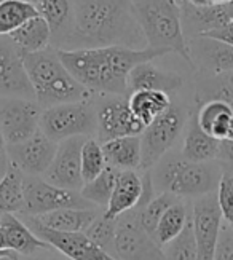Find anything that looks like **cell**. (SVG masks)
I'll return each mask as SVG.
<instances>
[{
  "label": "cell",
  "instance_id": "cell-1",
  "mask_svg": "<svg viewBox=\"0 0 233 260\" xmlns=\"http://www.w3.org/2000/svg\"><path fill=\"white\" fill-rule=\"evenodd\" d=\"M110 45L147 48L135 15V0H74L72 36L61 50Z\"/></svg>",
  "mask_w": 233,
  "mask_h": 260
},
{
  "label": "cell",
  "instance_id": "cell-2",
  "mask_svg": "<svg viewBox=\"0 0 233 260\" xmlns=\"http://www.w3.org/2000/svg\"><path fill=\"white\" fill-rule=\"evenodd\" d=\"M62 64L93 94L128 96V77L141 62L153 61L164 50L144 48L135 50L120 45L97 48L58 50Z\"/></svg>",
  "mask_w": 233,
  "mask_h": 260
},
{
  "label": "cell",
  "instance_id": "cell-3",
  "mask_svg": "<svg viewBox=\"0 0 233 260\" xmlns=\"http://www.w3.org/2000/svg\"><path fill=\"white\" fill-rule=\"evenodd\" d=\"M23 62L42 109L64 103L91 99L93 94L68 71L59 58L58 48L50 47L37 53H24Z\"/></svg>",
  "mask_w": 233,
  "mask_h": 260
},
{
  "label": "cell",
  "instance_id": "cell-4",
  "mask_svg": "<svg viewBox=\"0 0 233 260\" xmlns=\"http://www.w3.org/2000/svg\"><path fill=\"white\" fill-rule=\"evenodd\" d=\"M135 15L147 48L177 53L192 66L182 27L181 0H135Z\"/></svg>",
  "mask_w": 233,
  "mask_h": 260
},
{
  "label": "cell",
  "instance_id": "cell-5",
  "mask_svg": "<svg viewBox=\"0 0 233 260\" xmlns=\"http://www.w3.org/2000/svg\"><path fill=\"white\" fill-rule=\"evenodd\" d=\"M152 182L160 193L179 198H199L213 193L220 182V171L211 161H190L182 155H164L153 166Z\"/></svg>",
  "mask_w": 233,
  "mask_h": 260
},
{
  "label": "cell",
  "instance_id": "cell-6",
  "mask_svg": "<svg viewBox=\"0 0 233 260\" xmlns=\"http://www.w3.org/2000/svg\"><path fill=\"white\" fill-rule=\"evenodd\" d=\"M97 128L94 98L51 106L42 110L40 129L54 142L94 134Z\"/></svg>",
  "mask_w": 233,
  "mask_h": 260
},
{
  "label": "cell",
  "instance_id": "cell-7",
  "mask_svg": "<svg viewBox=\"0 0 233 260\" xmlns=\"http://www.w3.org/2000/svg\"><path fill=\"white\" fill-rule=\"evenodd\" d=\"M187 112L184 107L171 104V107L155 118L141 134L142 171H149L170 152L177 138L187 125Z\"/></svg>",
  "mask_w": 233,
  "mask_h": 260
},
{
  "label": "cell",
  "instance_id": "cell-8",
  "mask_svg": "<svg viewBox=\"0 0 233 260\" xmlns=\"http://www.w3.org/2000/svg\"><path fill=\"white\" fill-rule=\"evenodd\" d=\"M64 208H94L80 191L56 187L39 176L24 174V203L19 214L24 217H39Z\"/></svg>",
  "mask_w": 233,
  "mask_h": 260
},
{
  "label": "cell",
  "instance_id": "cell-9",
  "mask_svg": "<svg viewBox=\"0 0 233 260\" xmlns=\"http://www.w3.org/2000/svg\"><path fill=\"white\" fill-rule=\"evenodd\" d=\"M114 257L118 260H166L163 247L141 225L136 209L117 219Z\"/></svg>",
  "mask_w": 233,
  "mask_h": 260
},
{
  "label": "cell",
  "instance_id": "cell-10",
  "mask_svg": "<svg viewBox=\"0 0 233 260\" xmlns=\"http://www.w3.org/2000/svg\"><path fill=\"white\" fill-rule=\"evenodd\" d=\"M101 96V101L96 103V134L101 144L117 138H125V136H141L144 133L146 126L132 114L126 96Z\"/></svg>",
  "mask_w": 233,
  "mask_h": 260
},
{
  "label": "cell",
  "instance_id": "cell-11",
  "mask_svg": "<svg viewBox=\"0 0 233 260\" xmlns=\"http://www.w3.org/2000/svg\"><path fill=\"white\" fill-rule=\"evenodd\" d=\"M42 107L36 99L0 98V126L8 145L19 144L40 131Z\"/></svg>",
  "mask_w": 233,
  "mask_h": 260
},
{
  "label": "cell",
  "instance_id": "cell-12",
  "mask_svg": "<svg viewBox=\"0 0 233 260\" xmlns=\"http://www.w3.org/2000/svg\"><path fill=\"white\" fill-rule=\"evenodd\" d=\"M85 141V136H77L59 142L54 160L43 174V179L65 190L82 191L85 185L82 177V147Z\"/></svg>",
  "mask_w": 233,
  "mask_h": 260
},
{
  "label": "cell",
  "instance_id": "cell-13",
  "mask_svg": "<svg viewBox=\"0 0 233 260\" xmlns=\"http://www.w3.org/2000/svg\"><path fill=\"white\" fill-rule=\"evenodd\" d=\"M192 222L196 240L198 260H214L217 241L222 230V212L217 195L199 197L192 208Z\"/></svg>",
  "mask_w": 233,
  "mask_h": 260
},
{
  "label": "cell",
  "instance_id": "cell-14",
  "mask_svg": "<svg viewBox=\"0 0 233 260\" xmlns=\"http://www.w3.org/2000/svg\"><path fill=\"white\" fill-rule=\"evenodd\" d=\"M56 150L58 142L51 141L40 129L23 142L8 145V158L23 174L43 176L53 163Z\"/></svg>",
  "mask_w": 233,
  "mask_h": 260
},
{
  "label": "cell",
  "instance_id": "cell-15",
  "mask_svg": "<svg viewBox=\"0 0 233 260\" xmlns=\"http://www.w3.org/2000/svg\"><path fill=\"white\" fill-rule=\"evenodd\" d=\"M26 222L39 238L47 241L69 260H118L112 254L101 249L85 233H64L47 229L30 219H26Z\"/></svg>",
  "mask_w": 233,
  "mask_h": 260
},
{
  "label": "cell",
  "instance_id": "cell-16",
  "mask_svg": "<svg viewBox=\"0 0 233 260\" xmlns=\"http://www.w3.org/2000/svg\"><path fill=\"white\" fill-rule=\"evenodd\" d=\"M4 96L36 99L23 53L8 36H0V98Z\"/></svg>",
  "mask_w": 233,
  "mask_h": 260
},
{
  "label": "cell",
  "instance_id": "cell-17",
  "mask_svg": "<svg viewBox=\"0 0 233 260\" xmlns=\"http://www.w3.org/2000/svg\"><path fill=\"white\" fill-rule=\"evenodd\" d=\"M181 11L184 34L192 36V39L224 27L230 21H233L231 2L216 5H193L184 0L181 2Z\"/></svg>",
  "mask_w": 233,
  "mask_h": 260
},
{
  "label": "cell",
  "instance_id": "cell-18",
  "mask_svg": "<svg viewBox=\"0 0 233 260\" xmlns=\"http://www.w3.org/2000/svg\"><path fill=\"white\" fill-rule=\"evenodd\" d=\"M192 66H199L214 74L233 71V47L222 42L195 37L188 43Z\"/></svg>",
  "mask_w": 233,
  "mask_h": 260
},
{
  "label": "cell",
  "instance_id": "cell-19",
  "mask_svg": "<svg viewBox=\"0 0 233 260\" xmlns=\"http://www.w3.org/2000/svg\"><path fill=\"white\" fill-rule=\"evenodd\" d=\"M184 85V80L179 74L163 71L152 61L141 62L131 71L128 77V93H135L139 89H153V91L176 93Z\"/></svg>",
  "mask_w": 233,
  "mask_h": 260
},
{
  "label": "cell",
  "instance_id": "cell-20",
  "mask_svg": "<svg viewBox=\"0 0 233 260\" xmlns=\"http://www.w3.org/2000/svg\"><path fill=\"white\" fill-rule=\"evenodd\" d=\"M0 229L4 233L5 247L13 254L26 257L51 247L47 241L39 238L26 222L18 219L16 214H5L0 219Z\"/></svg>",
  "mask_w": 233,
  "mask_h": 260
},
{
  "label": "cell",
  "instance_id": "cell-21",
  "mask_svg": "<svg viewBox=\"0 0 233 260\" xmlns=\"http://www.w3.org/2000/svg\"><path fill=\"white\" fill-rule=\"evenodd\" d=\"M142 177L136 171H132V169L120 171L114 193L110 197L104 214L110 219H118L125 212L136 209L142 197Z\"/></svg>",
  "mask_w": 233,
  "mask_h": 260
},
{
  "label": "cell",
  "instance_id": "cell-22",
  "mask_svg": "<svg viewBox=\"0 0 233 260\" xmlns=\"http://www.w3.org/2000/svg\"><path fill=\"white\" fill-rule=\"evenodd\" d=\"M37 8L51 29L53 47L64 48L74 29V0H39Z\"/></svg>",
  "mask_w": 233,
  "mask_h": 260
},
{
  "label": "cell",
  "instance_id": "cell-23",
  "mask_svg": "<svg viewBox=\"0 0 233 260\" xmlns=\"http://www.w3.org/2000/svg\"><path fill=\"white\" fill-rule=\"evenodd\" d=\"M99 214L94 208H64L39 217H26L43 227L64 233H85Z\"/></svg>",
  "mask_w": 233,
  "mask_h": 260
},
{
  "label": "cell",
  "instance_id": "cell-24",
  "mask_svg": "<svg viewBox=\"0 0 233 260\" xmlns=\"http://www.w3.org/2000/svg\"><path fill=\"white\" fill-rule=\"evenodd\" d=\"M220 141L214 139L202 129L198 125L196 114H192L187 121V131L184 138V147H182V156L190 161H213L219 155Z\"/></svg>",
  "mask_w": 233,
  "mask_h": 260
},
{
  "label": "cell",
  "instance_id": "cell-25",
  "mask_svg": "<svg viewBox=\"0 0 233 260\" xmlns=\"http://www.w3.org/2000/svg\"><path fill=\"white\" fill-rule=\"evenodd\" d=\"M106 161L109 166L117 169H141L142 150H141V136H125L103 144Z\"/></svg>",
  "mask_w": 233,
  "mask_h": 260
},
{
  "label": "cell",
  "instance_id": "cell-26",
  "mask_svg": "<svg viewBox=\"0 0 233 260\" xmlns=\"http://www.w3.org/2000/svg\"><path fill=\"white\" fill-rule=\"evenodd\" d=\"M21 53H37L53 47V36L48 22L43 16H36L24 22L8 36Z\"/></svg>",
  "mask_w": 233,
  "mask_h": 260
},
{
  "label": "cell",
  "instance_id": "cell-27",
  "mask_svg": "<svg viewBox=\"0 0 233 260\" xmlns=\"http://www.w3.org/2000/svg\"><path fill=\"white\" fill-rule=\"evenodd\" d=\"M231 117H233V109L227 103L219 99L206 101L196 112L198 125L202 126L205 133L213 136L217 141H224L227 138Z\"/></svg>",
  "mask_w": 233,
  "mask_h": 260
},
{
  "label": "cell",
  "instance_id": "cell-28",
  "mask_svg": "<svg viewBox=\"0 0 233 260\" xmlns=\"http://www.w3.org/2000/svg\"><path fill=\"white\" fill-rule=\"evenodd\" d=\"M128 101L132 114L144 123V126H149L173 104L168 93L153 91V89H139V91L131 93Z\"/></svg>",
  "mask_w": 233,
  "mask_h": 260
},
{
  "label": "cell",
  "instance_id": "cell-29",
  "mask_svg": "<svg viewBox=\"0 0 233 260\" xmlns=\"http://www.w3.org/2000/svg\"><path fill=\"white\" fill-rule=\"evenodd\" d=\"M190 216H192V211H188L182 198L177 200L173 206L166 209L163 217L160 219V222L157 225V230L153 233V240L161 247L164 244H168L171 240H174L176 236L184 230Z\"/></svg>",
  "mask_w": 233,
  "mask_h": 260
},
{
  "label": "cell",
  "instance_id": "cell-30",
  "mask_svg": "<svg viewBox=\"0 0 233 260\" xmlns=\"http://www.w3.org/2000/svg\"><path fill=\"white\" fill-rule=\"evenodd\" d=\"M39 15V8L27 0H0V36H10Z\"/></svg>",
  "mask_w": 233,
  "mask_h": 260
},
{
  "label": "cell",
  "instance_id": "cell-31",
  "mask_svg": "<svg viewBox=\"0 0 233 260\" xmlns=\"http://www.w3.org/2000/svg\"><path fill=\"white\" fill-rule=\"evenodd\" d=\"M121 169H117L114 166H109L104 171L99 174L96 179H93L91 182H86L82 188V197L88 200L93 206L97 208H107L110 197L114 193V188L117 184V179Z\"/></svg>",
  "mask_w": 233,
  "mask_h": 260
},
{
  "label": "cell",
  "instance_id": "cell-32",
  "mask_svg": "<svg viewBox=\"0 0 233 260\" xmlns=\"http://www.w3.org/2000/svg\"><path fill=\"white\" fill-rule=\"evenodd\" d=\"M196 99L203 101V103L211 99H219L233 109V71L216 74L213 78H208L199 83Z\"/></svg>",
  "mask_w": 233,
  "mask_h": 260
},
{
  "label": "cell",
  "instance_id": "cell-33",
  "mask_svg": "<svg viewBox=\"0 0 233 260\" xmlns=\"http://www.w3.org/2000/svg\"><path fill=\"white\" fill-rule=\"evenodd\" d=\"M163 252L166 260H198L192 216L188 219L184 230L174 240L163 246Z\"/></svg>",
  "mask_w": 233,
  "mask_h": 260
},
{
  "label": "cell",
  "instance_id": "cell-34",
  "mask_svg": "<svg viewBox=\"0 0 233 260\" xmlns=\"http://www.w3.org/2000/svg\"><path fill=\"white\" fill-rule=\"evenodd\" d=\"M177 200H181V198L176 195H171V193H158L155 198H152L146 206L136 208L139 222L142 227L146 229L147 233H150L153 236L160 219L163 217V214L170 206H173Z\"/></svg>",
  "mask_w": 233,
  "mask_h": 260
},
{
  "label": "cell",
  "instance_id": "cell-35",
  "mask_svg": "<svg viewBox=\"0 0 233 260\" xmlns=\"http://www.w3.org/2000/svg\"><path fill=\"white\" fill-rule=\"evenodd\" d=\"M107 168L106 155L103 150V144L88 138L82 147V177L86 182H91Z\"/></svg>",
  "mask_w": 233,
  "mask_h": 260
},
{
  "label": "cell",
  "instance_id": "cell-36",
  "mask_svg": "<svg viewBox=\"0 0 233 260\" xmlns=\"http://www.w3.org/2000/svg\"><path fill=\"white\" fill-rule=\"evenodd\" d=\"M115 232H117V219H110L103 212V214H99L96 220L88 227L85 235L91 241H94L101 249L114 255Z\"/></svg>",
  "mask_w": 233,
  "mask_h": 260
},
{
  "label": "cell",
  "instance_id": "cell-37",
  "mask_svg": "<svg viewBox=\"0 0 233 260\" xmlns=\"http://www.w3.org/2000/svg\"><path fill=\"white\" fill-rule=\"evenodd\" d=\"M217 203L222 212V219L233 229V174H222L217 185Z\"/></svg>",
  "mask_w": 233,
  "mask_h": 260
},
{
  "label": "cell",
  "instance_id": "cell-38",
  "mask_svg": "<svg viewBox=\"0 0 233 260\" xmlns=\"http://www.w3.org/2000/svg\"><path fill=\"white\" fill-rule=\"evenodd\" d=\"M214 260H233V229L227 223L222 225Z\"/></svg>",
  "mask_w": 233,
  "mask_h": 260
},
{
  "label": "cell",
  "instance_id": "cell-39",
  "mask_svg": "<svg viewBox=\"0 0 233 260\" xmlns=\"http://www.w3.org/2000/svg\"><path fill=\"white\" fill-rule=\"evenodd\" d=\"M202 37L213 39V40H217V42H222V43L233 47V21H230L228 24H225L224 27L205 34V36H202Z\"/></svg>",
  "mask_w": 233,
  "mask_h": 260
},
{
  "label": "cell",
  "instance_id": "cell-40",
  "mask_svg": "<svg viewBox=\"0 0 233 260\" xmlns=\"http://www.w3.org/2000/svg\"><path fill=\"white\" fill-rule=\"evenodd\" d=\"M219 160L224 163L230 173L233 174V141H220V149H219Z\"/></svg>",
  "mask_w": 233,
  "mask_h": 260
},
{
  "label": "cell",
  "instance_id": "cell-41",
  "mask_svg": "<svg viewBox=\"0 0 233 260\" xmlns=\"http://www.w3.org/2000/svg\"><path fill=\"white\" fill-rule=\"evenodd\" d=\"M10 168V158H8V144L4 138L2 126H0V176H4L7 173V169Z\"/></svg>",
  "mask_w": 233,
  "mask_h": 260
},
{
  "label": "cell",
  "instance_id": "cell-42",
  "mask_svg": "<svg viewBox=\"0 0 233 260\" xmlns=\"http://www.w3.org/2000/svg\"><path fill=\"white\" fill-rule=\"evenodd\" d=\"M227 141H233V117H231V120H230V125H228V131H227V138H225ZM224 139V141H225Z\"/></svg>",
  "mask_w": 233,
  "mask_h": 260
},
{
  "label": "cell",
  "instance_id": "cell-43",
  "mask_svg": "<svg viewBox=\"0 0 233 260\" xmlns=\"http://www.w3.org/2000/svg\"><path fill=\"white\" fill-rule=\"evenodd\" d=\"M8 251L5 247V240H4V233H2V229H0V252H5Z\"/></svg>",
  "mask_w": 233,
  "mask_h": 260
},
{
  "label": "cell",
  "instance_id": "cell-44",
  "mask_svg": "<svg viewBox=\"0 0 233 260\" xmlns=\"http://www.w3.org/2000/svg\"><path fill=\"white\" fill-rule=\"evenodd\" d=\"M12 260H19V258H18V255L15 254V255L12 257ZM30 260H59V258H30ZM68 260H69V258H68Z\"/></svg>",
  "mask_w": 233,
  "mask_h": 260
},
{
  "label": "cell",
  "instance_id": "cell-45",
  "mask_svg": "<svg viewBox=\"0 0 233 260\" xmlns=\"http://www.w3.org/2000/svg\"><path fill=\"white\" fill-rule=\"evenodd\" d=\"M0 180H2V176H0Z\"/></svg>",
  "mask_w": 233,
  "mask_h": 260
},
{
  "label": "cell",
  "instance_id": "cell-46",
  "mask_svg": "<svg viewBox=\"0 0 233 260\" xmlns=\"http://www.w3.org/2000/svg\"><path fill=\"white\" fill-rule=\"evenodd\" d=\"M231 5H233V0H231Z\"/></svg>",
  "mask_w": 233,
  "mask_h": 260
},
{
  "label": "cell",
  "instance_id": "cell-47",
  "mask_svg": "<svg viewBox=\"0 0 233 260\" xmlns=\"http://www.w3.org/2000/svg\"><path fill=\"white\" fill-rule=\"evenodd\" d=\"M181 2H184V0H181Z\"/></svg>",
  "mask_w": 233,
  "mask_h": 260
}]
</instances>
